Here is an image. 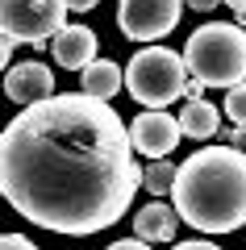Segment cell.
Returning a JSON list of instances; mask_svg holds the SVG:
<instances>
[{
    "mask_svg": "<svg viewBox=\"0 0 246 250\" xmlns=\"http://www.w3.org/2000/svg\"><path fill=\"white\" fill-rule=\"evenodd\" d=\"M146 171L134 134L88 92L46 96L9 121L0 138V184L25 221L54 233H100L134 205Z\"/></svg>",
    "mask_w": 246,
    "mask_h": 250,
    "instance_id": "cell-1",
    "label": "cell"
},
{
    "mask_svg": "<svg viewBox=\"0 0 246 250\" xmlns=\"http://www.w3.org/2000/svg\"><path fill=\"white\" fill-rule=\"evenodd\" d=\"M176 208L201 233H234L246 225V154L238 146H204L179 163Z\"/></svg>",
    "mask_w": 246,
    "mask_h": 250,
    "instance_id": "cell-2",
    "label": "cell"
},
{
    "mask_svg": "<svg viewBox=\"0 0 246 250\" xmlns=\"http://www.w3.org/2000/svg\"><path fill=\"white\" fill-rule=\"evenodd\" d=\"M188 71L204 80L209 88H234L246 83V34L242 25L229 21H209V25L192 29L184 46Z\"/></svg>",
    "mask_w": 246,
    "mask_h": 250,
    "instance_id": "cell-3",
    "label": "cell"
},
{
    "mask_svg": "<svg viewBox=\"0 0 246 250\" xmlns=\"http://www.w3.org/2000/svg\"><path fill=\"white\" fill-rule=\"evenodd\" d=\"M125 88H130V96L138 104L167 108L188 88V59L176 54V50H167V46H146L125 67Z\"/></svg>",
    "mask_w": 246,
    "mask_h": 250,
    "instance_id": "cell-4",
    "label": "cell"
},
{
    "mask_svg": "<svg viewBox=\"0 0 246 250\" xmlns=\"http://www.w3.org/2000/svg\"><path fill=\"white\" fill-rule=\"evenodd\" d=\"M67 21V0H0V25L4 34L25 46H42Z\"/></svg>",
    "mask_w": 246,
    "mask_h": 250,
    "instance_id": "cell-5",
    "label": "cell"
},
{
    "mask_svg": "<svg viewBox=\"0 0 246 250\" xmlns=\"http://www.w3.org/2000/svg\"><path fill=\"white\" fill-rule=\"evenodd\" d=\"M179 9H184V0H121L117 25L134 42H155L179 25Z\"/></svg>",
    "mask_w": 246,
    "mask_h": 250,
    "instance_id": "cell-6",
    "label": "cell"
},
{
    "mask_svg": "<svg viewBox=\"0 0 246 250\" xmlns=\"http://www.w3.org/2000/svg\"><path fill=\"white\" fill-rule=\"evenodd\" d=\"M130 134H134V150L150 154V159H167L184 138V125H179V117L163 113V108H146L142 117H134Z\"/></svg>",
    "mask_w": 246,
    "mask_h": 250,
    "instance_id": "cell-7",
    "label": "cell"
},
{
    "mask_svg": "<svg viewBox=\"0 0 246 250\" xmlns=\"http://www.w3.org/2000/svg\"><path fill=\"white\" fill-rule=\"evenodd\" d=\"M50 88H54V75H50L46 62H21V67H9V75H4V92H9V100L21 104V108L46 100Z\"/></svg>",
    "mask_w": 246,
    "mask_h": 250,
    "instance_id": "cell-8",
    "label": "cell"
},
{
    "mask_svg": "<svg viewBox=\"0 0 246 250\" xmlns=\"http://www.w3.org/2000/svg\"><path fill=\"white\" fill-rule=\"evenodd\" d=\"M50 54L63 71H84L92 62V54H96V34L88 25H63L50 38Z\"/></svg>",
    "mask_w": 246,
    "mask_h": 250,
    "instance_id": "cell-9",
    "label": "cell"
},
{
    "mask_svg": "<svg viewBox=\"0 0 246 250\" xmlns=\"http://www.w3.org/2000/svg\"><path fill=\"white\" fill-rule=\"evenodd\" d=\"M176 225H179V208H167L163 200H150L134 217V233L146 238V242H171L176 238Z\"/></svg>",
    "mask_w": 246,
    "mask_h": 250,
    "instance_id": "cell-10",
    "label": "cell"
},
{
    "mask_svg": "<svg viewBox=\"0 0 246 250\" xmlns=\"http://www.w3.org/2000/svg\"><path fill=\"white\" fill-rule=\"evenodd\" d=\"M121 67L117 62H109V59H92L84 71H79V88L88 92V96H100V100H109V96H117L121 92Z\"/></svg>",
    "mask_w": 246,
    "mask_h": 250,
    "instance_id": "cell-11",
    "label": "cell"
},
{
    "mask_svg": "<svg viewBox=\"0 0 246 250\" xmlns=\"http://www.w3.org/2000/svg\"><path fill=\"white\" fill-rule=\"evenodd\" d=\"M217 117H221V108L217 104H209V100H188L184 104V113H179V125H184V138H196V142H204V138H213L217 134Z\"/></svg>",
    "mask_w": 246,
    "mask_h": 250,
    "instance_id": "cell-12",
    "label": "cell"
},
{
    "mask_svg": "<svg viewBox=\"0 0 246 250\" xmlns=\"http://www.w3.org/2000/svg\"><path fill=\"white\" fill-rule=\"evenodd\" d=\"M176 175H179L176 163H167V159H150L142 188H146V192H155V196H163V192H171V188H176Z\"/></svg>",
    "mask_w": 246,
    "mask_h": 250,
    "instance_id": "cell-13",
    "label": "cell"
},
{
    "mask_svg": "<svg viewBox=\"0 0 246 250\" xmlns=\"http://www.w3.org/2000/svg\"><path fill=\"white\" fill-rule=\"evenodd\" d=\"M225 117L234 125H246V83H234L225 92Z\"/></svg>",
    "mask_w": 246,
    "mask_h": 250,
    "instance_id": "cell-14",
    "label": "cell"
},
{
    "mask_svg": "<svg viewBox=\"0 0 246 250\" xmlns=\"http://www.w3.org/2000/svg\"><path fill=\"white\" fill-rule=\"evenodd\" d=\"M0 250H38L34 242L25 238V233H4V242H0Z\"/></svg>",
    "mask_w": 246,
    "mask_h": 250,
    "instance_id": "cell-15",
    "label": "cell"
},
{
    "mask_svg": "<svg viewBox=\"0 0 246 250\" xmlns=\"http://www.w3.org/2000/svg\"><path fill=\"white\" fill-rule=\"evenodd\" d=\"M109 250H150V242L146 238H121V242H113Z\"/></svg>",
    "mask_w": 246,
    "mask_h": 250,
    "instance_id": "cell-16",
    "label": "cell"
},
{
    "mask_svg": "<svg viewBox=\"0 0 246 250\" xmlns=\"http://www.w3.org/2000/svg\"><path fill=\"white\" fill-rule=\"evenodd\" d=\"M184 4H188V9H196V13H213L221 0H184Z\"/></svg>",
    "mask_w": 246,
    "mask_h": 250,
    "instance_id": "cell-17",
    "label": "cell"
},
{
    "mask_svg": "<svg viewBox=\"0 0 246 250\" xmlns=\"http://www.w3.org/2000/svg\"><path fill=\"white\" fill-rule=\"evenodd\" d=\"M96 4H100V0H67V9H71V13H92Z\"/></svg>",
    "mask_w": 246,
    "mask_h": 250,
    "instance_id": "cell-18",
    "label": "cell"
},
{
    "mask_svg": "<svg viewBox=\"0 0 246 250\" xmlns=\"http://www.w3.org/2000/svg\"><path fill=\"white\" fill-rule=\"evenodd\" d=\"M229 146H246V125H234L229 129Z\"/></svg>",
    "mask_w": 246,
    "mask_h": 250,
    "instance_id": "cell-19",
    "label": "cell"
},
{
    "mask_svg": "<svg viewBox=\"0 0 246 250\" xmlns=\"http://www.w3.org/2000/svg\"><path fill=\"white\" fill-rule=\"evenodd\" d=\"M176 250H217V246H213V242H179Z\"/></svg>",
    "mask_w": 246,
    "mask_h": 250,
    "instance_id": "cell-20",
    "label": "cell"
},
{
    "mask_svg": "<svg viewBox=\"0 0 246 250\" xmlns=\"http://www.w3.org/2000/svg\"><path fill=\"white\" fill-rule=\"evenodd\" d=\"M225 4H229L234 13H242V9H246V0H225Z\"/></svg>",
    "mask_w": 246,
    "mask_h": 250,
    "instance_id": "cell-21",
    "label": "cell"
}]
</instances>
